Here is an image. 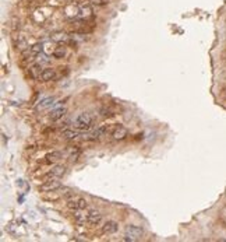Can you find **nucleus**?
Wrapping results in <instances>:
<instances>
[{
	"label": "nucleus",
	"mask_w": 226,
	"mask_h": 242,
	"mask_svg": "<svg viewBox=\"0 0 226 242\" xmlns=\"http://www.w3.org/2000/svg\"><path fill=\"white\" fill-rule=\"evenodd\" d=\"M94 126V118L88 112H81L74 121V127L78 130H90Z\"/></svg>",
	"instance_id": "1"
},
{
	"label": "nucleus",
	"mask_w": 226,
	"mask_h": 242,
	"mask_svg": "<svg viewBox=\"0 0 226 242\" xmlns=\"http://www.w3.org/2000/svg\"><path fill=\"white\" fill-rule=\"evenodd\" d=\"M66 206L70 210H84V209L88 207V202L82 198H71L67 200Z\"/></svg>",
	"instance_id": "2"
},
{
	"label": "nucleus",
	"mask_w": 226,
	"mask_h": 242,
	"mask_svg": "<svg viewBox=\"0 0 226 242\" xmlns=\"http://www.w3.org/2000/svg\"><path fill=\"white\" fill-rule=\"evenodd\" d=\"M61 188V183L56 179H47L45 183H42L39 186V192H43V193H50V192H55V190L60 189Z\"/></svg>",
	"instance_id": "3"
},
{
	"label": "nucleus",
	"mask_w": 226,
	"mask_h": 242,
	"mask_svg": "<svg viewBox=\"0 0 226 242\" xmlns=\"http://www.w3.org/2000/svg\"><path fill=\"white\" fill-rule=\"evenodd\" d=\"M126 235H129V237H131L134 241H138L142 238V235H144V229L141 228V227L138 225H127L126 227Z\"/></svg>",
	"instance_id": "4"
},
{
	"label": "nucleus",
	"mask_w": 226,
	"mask_h": 242,
	"mask_svg": "<svg viewBox=\"0 0 226 242\" xmlns=\"http://www.w3.org/2000/svg\"><path fill=\"white\" fill-rule=\"evenodd\" d=\"M64 172H66V165H55L46 174V178L47 179H57V178H60V176H63Z\"/></svg>",
	"instance_id": "5"
},
{
	"label": "nucleus",
	"mask_w": 226,
	"mask_h": 242,
	"mask_svg": "<svg viewBox=\"0 0 226 242\" xmlns=\"http://www.w3.org/2000/svg\"><path fill=\"white\" fill-rule=\"evenodd\" d=\"M127 134H129L127 129L124 126H121V125H116V126L113 127V130H112L113 140H123V139H126L127 137Z\"/></svg>",
	"instance_id": "6"
},
{
	"label": "nucleus",
	"mask_w": 226,
	"mask_h": 242,
	"mask_svg": "<svg viewBox=\"0 0 226 242\" xmlns=\"http://www.w3.org/2000/svg\"><path fill=\"white\" fill-rule=\"evenodd\" d=\"M119 229V224L116 221H106L105 224L102 225V234L105 235H112V234H116Z\"/></svg>",
	"instance_id": "7"
},
{
	"label": "nucleus",
	"mask_w": 226,
	"mask_h": 242,
	"mask_svg": "<svg viewBox=\"0 0 226 242\" xmlns=\"http://www.w3.org/2000/svg\"><path fill=\"white\" fill-rule=\"evenodd\" d=\"M102 223V214L98 210H90L88 211V224L91 225H99Z\"/></svg>",
	"instance_id": "8"
},
{
	"label": "nucleus",
	"mask_w": 226,
	"mask_h": 242,
	"mask_svg": "<svg viewBox=\"0 0 226 242\" xmlns=\"http://www.w3.org/2000/svg\"><path fill=\"white\" fill-rule=\"evenodd\" d=\"M60 160H61V153L60 151H50V153H47L45 155L43 162H45L46 165H52V164H56Z\"/></svg>",
	"instance_id": "9"
},
{
	"label": "nucleus",
	"mask_w": 226,
	"mask_h": 242,
	"mask_svg": "<svg viewBox=\"0 0 226 242\" xmlns=\"http://www.w3.org/2000/svg\"><path fill=\"white\" fill-rule=\"evenodd\" d=\"M66 113H67V108H66V106H57V108H53L52 109L49 118L52 119V121L56 122V121H60V119L63 118Z\"/></svg>",
	"instance_id": "10"
},
{
	"label": "nucleus",
	"mask_w": 226,
	"mask_h": 242,
	"mask_svg": "<svg viewBox=\"0 0 226 242\" xmlns=\"http://www.w3.org/2000/svg\"><path fill=\"white\" fill-rule=\"evenodd\" d=\"M113 130V127L111 125H101L98 129L94 130V137L95 139H99V137H103V136H108V133H111Z\"/></svg>",
	"instance_id": "11"
},
{
	"label": "nucleus",
	"mask_w": 226,
	"mask_h": 242,
	"mask_svg": "<svg viewBox=\"0 0 226 242\" xmlns=\"http://www.w3.org/2000/svg\"><path fill=\"white\" fill-rule=\"evenodd\" d=\"M56 77H57L56 71L49 67V69H43L42 73H41V76H39V79L46 83V81H53V80H56Z\"/></svg>",
	"instance_id": "12"
},
{
	"label": "nucleus",
	"mask_w": 226,
	"mask_h": 242,
	"mask_svg": "<svg viewBox=\"0 0 226 242\" xmlns=\"http://www.w3.org/2000/svg\"><path fill=\"white\" fill-rule=\"evenodd\" d=\"M74 220L77 221V224L82 225L88 223V213H84L82 210H74Z\"/></svg>",
	"instance_id": "13"
},
{
	"label": "nucleus",
	"mask_w": 226,
	"mask_h": 242,
	"mask_svg": "<svg viewBox=\"0 0 226 242\" xmlns=\"http://www.w3.org/2000/svg\"><path fill=\"white\" fill-rule=\"evenodd\" d=\"M81 136L78 132H76V130H71V129H66L63 132V137L64 139H67V140H76V139H78V137Z\"/></svg>",
	"instance_id": "14"
},
{
	"label": "nucleus",
	"mask_w": 226,
	"mask_h": 242,
	"mask_svg": "<svg viewBox=\"0 0 226 242\" xmlns=\"http://www.w3.org/2000/svg\"><path fill=\"white\" fill-rule=\"evenodd\" d=\"M64 56H66V48H64V46H57L55 50H53V58L63 59Z\"/></svg>",
	"instance_id": "15"
},
{
	"label": "nucleus",
	"mask_w": 226,
	"mask_h": 242,
	"mask_svg": "<svg viewBox=\"0 0 226 242\" xmlns=\"http://www.w3.org/2000/svg\"><path fill=\"white\" fill-rule=\"evenodd\" d=\"M29 52H31L32 56H37L38 53L42 52V44H34L31 48H29Z\"/></svg>",
	"instance_id": "16"
},
{
	"label": "nucleus",
	"mask_w": 226,
	"mask_h": 242,
	"mask_svg": "<svg viewBox=\"0 0 226 242\" xmlns=\"http://www.w3.org/2000/svg\"><path fill=\"white\" fill-rule=\"evenodd\" d=\"M52 39L53 41H56V42H67V35L66 34H63V32H59V34H55L52 37Z\"/></svg>",
	"instance_id": "17"
},
{
	"label": "nucleus",
	"mask_w": 226,
	"mask_h": 242,
	"mask_svg": "<svg viewBox=\"0 0 226 242\" xmlns=\"http://www.w3.org/2000/svg\"><path fill=\"white\" fill-rule=\"evenodd\" d=\"M52 104H53V98H45V100L38 105V109H45L47 106H52Z\"/></svg>",
	"instance_id": "18"
},
{
	"label": "nucleus",
	"mask_w": 226,
	"mask_h": 242,
	"mask_svg": "<svg viewBox=\"0 0 226 242\" xmlns=\"http://www.w3.org/2000/svg\"><path fill=\"white\" fill-rule=\"evenodd\" d=\"M91 3L92 4H95V6H101V7H103V6L108 4L106 0H91Z\"/></svg>",
	"instance_id": "19"
},
{
	"label": "nucleus",
	"mask_w": 226,
	"mask_h": 242,
	"mask_svg": "<svg viewBox=\"0 0 226 242\" xmlns=\"http://www.w3.org/2000/svg\"><path fill=\"white\" fill-rule=\"evenodd\" d=\"M63 196H64V198H66V199H71V198H74V192H71V190H66V192H64L63 193Z\"/></svg>",
	"instance_id": "20"
}]
</instances>
